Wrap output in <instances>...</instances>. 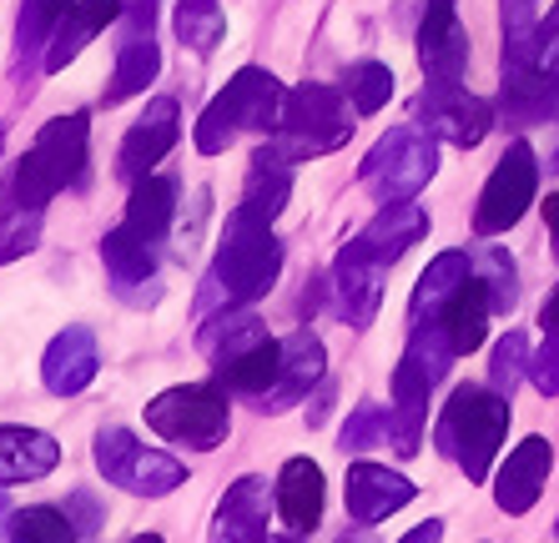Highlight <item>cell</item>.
<instances>
[{"instance_id":"1","label":"cell","mask_w":559,"mask_h":543,"mask_svg":"<svg viewBox=\"0 0 559 543\" xmlns=\"http://www.w3.org/2000/svg\"><path fill=\"white\" fill-rule=\"evenodd\" d=\"M277 272H283V242L273 237V221L237 202L227 227H222L217 262H212V272H207L202 312L207 307H248V302L267 298L277 282Z\"/></svg>"},{"instance_id":"2","label":"cell","mask_w":559,"mask_h":543,"mask_svg":"<svg viewBox=\"0 0 559 543\" xmlns=\"http://www.w3.org/2000/svg\"><path fill=\"white\" fill-rule=\"evenodd\" d=\"M86 152H92V117L86 111H66V117L46 121L36 146L15 161L11 181L0 186V202L46 212L56 192H71L86 181Z\"/></svg>"},{"instance_id":"3","label":"cell","mask_w":559,"mask_h":543,"mask_svg":"<svg viewBox=\"0 0 559 543\" xmlns=\"http://www.w3.org/2000/svg\"><path fill=\"white\" fill-rule=\"evenodd\" d=\"M509 402H514L509 393L479 388V383H464V388H454V398L443 402L439 423H433V448L443 458H454L468 483L489 479L499 443L509 433Z\"/></svg>"},{"instance_id":"4","label":"cell","mask_w":559,"mask_h":543,"mask_svg":"<svg viewBox=\"0 0 559 543\" xmlns=\"http://www.w3.org/2000/svg\"><path fill=\"white\" fill-rule=\"evenodd\" d=\"M283 101H287V90L273 71L242 65V71L227 81V90L212 96V106L202 111V121H197V152L222 156L237 142V131H277V121H283Z\"/></svg>"},{"instance_id":"5","label":"cell","mask_w":559,"mask_h":543,"mask_svg":"<svg viewBox=\"0 0 559 543\" xmlns=\"http://www.w3.org/2000/svg\"><path fill=\"white\" fill-rule=\"evenodd\" d=\"M439 171V136L424 126H393L383 131L368 156L358 161V181L373 202H414Z\"/></svg>"},{"instance_id":"6","label":"cell","mask_w":559,"mask_h":543,"mask_svg":"<svg viewBox=\"0 0 559 543\" xmlns=\"http://www.w3.org/2000/svg\"><path fill=\"white\" fill-rule=\"evenodd\" d=\"M146 427L156 438L177 443L192 452H212L227 443L233 427V408H227V388L222 383H177V388L156 393L146 402Z\"/></svg>"},{"instance_id":"7","label":"cell","mask_w":559,"mask_h":543,"mask_svg":"<svg viewBox=\"0 0 559 543\" xmlns=\"http://www.w3.org/2000/svg\"><path fill=\"white\" fill-rule=\"evenodd\" d=\"M348 106H353L348 90L318 86V81H308V86H298V90H287L283 121H277L273 142L283 146L293 161H312V156L338 152V146H348V136H353Z\"/></svg>"},{"instance_id":"8","label":"cell","mask_w":559,"mask_h":543,"mask_svg":"<svg viewBox=\"0 0 559 543\" xmlns=\"http://www.w3.org/2000/svg\"><path fill=\"white\" fill-rule=\"evenodd\" d=\"M92 458L106 483H117L131 498H167L187 483V468L162 448H146L127 427H102L92 443Z\"/></svg>"},{"instance_id":"9","label":"cell","mask_w":559,"mask_h":543,"mask_svg":"<svg viewBox=\"0 0 559 543\" xmlns=\"http://www.w3.org/2000/svg\"><path fill=\"white\" fill-rule=\"evenodd\" d=\"M534 192H539V161H534L530 142H514L499 156V167L489 171V181H484L479 207H474V232L504 237L509 227L530 212Z\"/></svg>"},{"instance_id":"10","label":"cell","mask_w":559,"mask_h":543,"mask_svg":"<svg viewBox=\"0 0 559 543\" xmlns=\"http://www.w3.org/2000/svg\"><path fill=\"white\" fill-rule=\"evenodd\" d=\"M162 71V51H156V0H127L121 5V40H117V65L106 81V106H121L131 96H142Z\"/></svg>"},{"instance_id":"11","label":"cell","mask_w":559,"mask_h":543,"mask_svg":"<svg viewBox=\"0 0 559 543\" xmlns=\"http://www.w3.org/2000/svg\"><path fill=\"white\" fill-rule=\"evenodd\" d=\"M414 121L424 131H433L449 146H479L495 126V106L468 96L464 86H424V96L414 101Z\"/></svg>"},{"instance_id":"12","label":"cell","mask_w":559,"mask_h":543,"mask_svg":"<svg viewBox=\"0 0 559 543\" xmlns=\"http://www.w3.org/2000/svg\"><path fill=\"white\" fill-rule=\"evenodd\" d=\"M102 262H106V287L127 307H156L162 302V267H156L152 242H142L127 227H111L102 237Z\"/></svg>"},{"instance_id":"13","label":"cell","mask_w":559,"mask_h":543,"mask_svg":"<svg viewBox=\"0 0 559 543\" xmlns=\"http://www.w3.org/2000/svg\"><path fill=\"white\" fill-rule=\"evenodd\" d=\"M383 277L389 267L378 257H368L358 242H348L328 272V298H333V312H338L348 327H368L378 317V302H383Z\"/></svg>"},{"instance_id":"14","label":"cell","mask_w":559,"mask_h":543,"mask_svg":"<svg viewBox=\"0 0 559 543\" xmlns=\"http://www.w3.org/2000/svg\"><path fill=\"white\" fill-rule=\"evenodd\" d=\"M418 65L429 86H459L468 71V36L459 26L454 0H429L418 15Z\"/></svg>"},{"instance_id":"15","label":"cell","mask_w":559,"mask_h":543,"mask_svg":"<svg viewBox=\"0 0 559 543\" xmlns=\"http://www.w3.org/2000/svg\"><path fill=\"white\" fill-rule=\"evenodd\" d=\"M182 136V111L171 96H156L146 101L142 121H131V131L121 136V152H117V177L121 181H142L146 171H156V161L177 146Z\"/></svg>"},{"instance_id":"16","label":"cell","mask_w":559,"mask_h":543,"mask_svg":"<svg viewBox=\"0 0 559 543\" xmlns=\"http://www.w3.org/2000/svg\"><path fill=\"white\" fill-rule=\"evenodd\" d=\"M273 514H277V488H267V479L248 473V479H237L233 488L222 493L212 539L217 543H262Z\"/></svg>"},{"instance_id":"17","label":"cell","mask_w":559,"mask_h":543,"mask_svg":"<svg viewBox=\"0 0 559 543\" xmlns=\"http://www.w3.org/2000/svg\"><path fill=\"white\" fill-rule=\"evenodd\" d=\"M414 483L404 473H393L383 463H353L348 479H343V504H348L353 523H383L389 514H399L404 504H414Z\"/></svg>"},{"instance_id":"18","label":"cell","mask_w":559,"mask_h":543,"mask_svg":"<svg viewBox=\"0 0 559 543\" xmlns=\"http://www.w3.org/2000/svg\"><path fill=\"white\" fill-rule=\"evenodd\" d=\"M96 367H102V348H96L92 327H66L51 337V348L40 358V383L56 398H76V393L92 388Z\"/></svg>"},{"instance_id":"19","label":"cell","mask_w":559,"mask_h":543,"mask_svg":"<svg viewBox=\"0 0 559 543\" xmlns=\"http://www.w3.org/2000/svg\"><path fill=\"white\" fill-rule=\"evenodd\" d=\"M549 468H555V448H549V438H524L520 448L504 458V468H499L495 479V504L504 508V514H530L534 504H539V493H545L549 483Z\"/></svg>"},{"instance_id":"20","label":"cell","mask_w":559,"mask_h":543,"mask_svg":"<svg viewBox=\"0 0 559 543\" xmlns=\"http://www.w3.org/2000/svg\"><path fill=\"white\" fill-rule=\"evenodd\" d=\"M323 383V342L312 327H293L283 337V367H277L273 393L258 402V413H283L293 402H302L312 388Z\"/></svg>"},{"instance_id":"21","label":"cell","mask_w":559,"mask_h":543,"mask_svg":"<svg viewBox=\"0 0 559 543\" xmlns=\"http://www.w3.org/2000/svg\"><path fill=\"white\" fill-rule=\"evenodd\" d=\"M277 518L287 523V533L293 539H308V533H318V523H323V468L312 463V458H287L283 473H277Z\"/></svg>"},{"instance_id":"22","label":"cell","mask_w":559,"mask_h":543,"mask_svg":"<svg viewBox=\"0 0 559 543\" xmlns=\"http://www.w3.org/2000/svg\"><path fill=\"white\" fill-rule=\"evenodd\" d=\"M121 5H127V0H71L66 15L56 21L51 40H46V71H51V76L66 71L111 21H121Z\"/></svg>"},{"instance_id":"23","label":"cell","mask_w":559,"mask_h":543,"mask_svg":"<svg viewBox=\"0 0 559 543\" xmlns=\"http://www.w3.org/2000/svg\"><path fill=\"white\" fill-rule=\"evenodd\" d=\"M424 237H429V212L418 207V202H389L353 242L364 246L368 257L383 262V267H393V262L404 257L408 246L424 242Z\"/></svg>"},{"instance_id":"24","label":"cell","mask_w":559,"mask_h":543,"mask_svg":"<svg viewBox=\"0 0 559 543\" xmlns=\"http://www.w3.org/2000/svg\"><path fill=\"white\" fill-rule=\"evenodd\" d=\"M56 463H61V443H56L51 433L0 423V488L46 479Z\"/></svg>"},{"instance_id":"25","label":"cell","mask_w":559,"mask_h":543,"mask_svg":"<svg viewBox=\"0 0 559 543\" xmlns=\"http://www.w3.org/2000/svg\"><path fill=\"white\" fill-rule=\"evenodd\" d=\"M293 167H298V161H293L277 142L258 146L248 161V181H242V207L267 217V221L283 217L287 196H293Z\"/></svg>"},{"instance_id":"26","label":"cell","mask_w":559,"mask_h":543,"mask_svg":"<svg viewBox=\"0 0 559 543\" xmlns=\"http://www.w3.org/2000/svg\"><path fill=\"white\" fill-rule=\"evenodd\" d=\"M474 277V267H468V252H439V257L429 262V272L418 277L414 298H408V323L424 327V323H439L443 307L459 298V287Z\"/></svg>"},{"instance_id":"27","label":"cell","mask_w":559,"mask_h":543,"mask_svg":"<svg viewBox=\"0 0 559 543\" xmlns=\"http://www.w3.org/2000/svg\"><path fill=\"white\" fill-rule=\"evenodd\" d=\"M277 367H283V342H277V337H262V342H252L248 352H237V358L217 362L212 373H217V383L227 393H237V398H252V408H258V402L273 393Z\"/></svg>"},{"instance_id":"28","label":"cell","mask_w":559,"mask_h":543,"mask_svg":"<svg viewBox=\"0 0 559 543\" xmlns=\"http://www.w3.org/2000/svg\"><path fill=\"white\" fill-rule=\"evenodd\" d=\"M171 217H177V181L162 177V171H146L142 181H131V202H127V232H136L142 242H162L171 232Z\"/></svg>"},{"instance_id":"29","label":"cell","mask_w":559,"mask_h":543,"mask_svg":"<svg viewBox=\"0 0 559 543\" xmlns=\"http://www.w3.org/2000/svg\"><path fill=\"white\" fill-rule=\"evenodd\" d=\"M489 317H495V302H489V287H484V277L474 272V277L459 287V298L443 307L439 327L449 333V342H454L459 358H468V352L484 348V337H489Z\"/></svg>"},{"instance_id":"30","label":"cell","mask_w":559,"mask_h":543,"mask_svg":"<svg viewBox=\"0 0 559 543\" xmlns=\"http://www.w3.org/2000/svg\"><path fill=\"white\" fill-rule=\"evenodd\" d=\"M171 26H177V40L192 56H212L222 46V36H227V11L217 0H177Z\"/></svg>"},{"instance_id":"31","label":"cell","mask_w":559,"mask_h":543,"mask_svg":"<svg viewBox=\"0 0 559 543\" xmlns=\"http://www.w3.org/2000/svg\"><path fill=\"white\" fill-rule=\"evenodd\" d=\"M343 90H348V101L358 117H373L393 96V71L383 61H353L348 71H343Z\"/></svg>"},{"instance_id":"32","label":"cell","mask_w":559,"mask_h":543,"mask_svg":"<svg viewBox=\"0 0 559 543\" xmlns=\"http://www.w3.org/2000/svg\"><path fill=\"white\" fill-rule=\"evenodd\" d=\"M5 533H11L15 543H71L76 539V523H71L66 508L40 504V508H21V514H11Z\"/></svg>"},{"instance_id":"33","label":"cell","mask_w":559,"mask_h":543,"mask_svg":"<svg viewBox=\"0 0 559 543\" xmlns=\"http://www.w3.org/2000/svg\"><path fill=\"white\" fill-rule=\"evenodd\" d=\"M40 221H46V212H36V207H11V202H0V262L26 257L31 246L40 242Z\"/></svg>"},{"instance_id":"34","label":"cell","mask_w":559,"mask_h":543,"mask_svg":"<svg viewBox=\"0 0 559 543\" xmlns=\"http://www.w3.org/2000/svg\"><path fill=\"white\" fill-rule=\"evenodd\" d=\"M378 443H393V408H378V402H364L358 413L343 423V452H368Z\"/></svg>"},{"instance_id":"35","label":"cell","mask_w":559,"mask_h":543,"mask_svg":"<svg viewBox=\"0 0 559 543\" xmlns=\"http://www.w3.org/2000/svg\"><path fill=\"white\" fill-rule=\"evenodd\" d=\"M524 373H530V342H524V333H504L495 342V358H489V388L514 398Z\"/></svg>"},{"instance_id":"36","label":"cell","mask_w":559,"mask_h":543,"mask_svg":"<svg viewBox=\"0 0 559 543\" xmlns=\"http://www.w3.org/2000/svg\"><path fill=\"white\" fill-rule=\"evenodd\" d=\"M479 277L484 287H489V302H495V312H514V302H520V272H514V257H509L504 246H489L479 257Z\"/></svg>"},{"instance_id":"37","label":"cell","mask_w":559,"mask_h":543,"mask_svg":"<svg viewBox=\"0 0 559 543\" xmlns=\"http://www.w3.org/2000/svg\"><path fill=\"white\" fill-rule=\"evenodd\" d=\"M66 5H71V0H26V5H21V26H15V36H21V56L51 40V31L66 15Z\"/></svg>"},{"instance_id":"38","label":"cell","mask_w":559,"mask_h":543,"mask_svg":"<svg viewBox=\"0 0 559 543\" xmlns=\"http://www.w3.org/2000/svg\"><path fill=\"white\" fill-rule=\"evenodd\" d=\"M530 383L545 398H559V333H545V348L530 358Z\"/></svg>"},{"instance_id":"39","label":"cell","mask_w":559,"mask_h":543,"mask_svg":"<svg viewBox=\"0 0 559 543\" xmlns=\"http://www.w3.org/2000/svg\"><path fill=\"white\" fill-rule=\"evenodd\" d=\"M66 514H71V523H76V539H92L96 529H102L106 518H102V508H96V498L92 493H71V498H66Z\"/></svg>"},{"instance_id":"40","label":"cell","mask_w":559,"mask_h":543,"mask_svg":"<svg viewBox=\"0 0 559 543\" xmlns=\"http://www.w3.org/2000/svg\"><path fill=\"white\" fill-rule=\"evenodd\" d=\"M539 71L559 81V5L549 11V21H539Z\"/></svg>"},{"instance_id":"41","label":"cell","mask_w":559,"mask_h":543,"mask_svg":"<svg viewBox=\"0 0 559 543\" xmlns=\"http://www.w3.org/2000/svg\"><path fill=\"white\" fill-rule=\"evenodd\" d=\"M539 327H545V333H559V282L545 298V307H539Z\"/></svg>"},{"instance_id":"42","label":"cell","mask_w":559,"mask_h":543,"mask_svg":"<svg viewBox=\"0 0 559 543\" xmlns=\"http://www.w3.org/2000/svg\"><path fill=\"white\" fill-rule=\"evenodd\" d=\"M328 398H333V388H328V383H318V398H312V413H308V423L318 427L328 418Z\"/></svg>"},{"instance_id":"43","label":"cell","mask_w":559,"mask_h":543,"mask_svg":"<svg viewBox=\"0 0 559 543\" xmlns=\"http://www.w3.org/2000/svg\"><path fill=\"white\" fill-rule=\"evenodd\" d=\"M545 227H549V237H555V257H559V192L545 202Z\"/></svg>"},{"instance_id":"44","label":"cell","mask_w":559,"mask_h":543,"mask_svg":"<svg viewBox=\"0 0 559 543\" xmlns=\"http://www.w3.org/2000/svg\"><path fill=\"white\" fill-rule=\"evenodd\" d=\"M433 539H443V523H439V518H429L424 529H414L404 543H433Z\"/></svg>"},{"instance_id":"45","label":"cell","mask_w":559,"mask_h":543,"mask_svg":"<svg viewBox=\"0 0 559 543\" xmlns=\"http://www.w3.org/2000/svg\"><path fill=\"white\" fill-rule=\"evenodd\" d=\"M5 523H11V504H5V488H0V533H5Z\"/></svg>"},{"instance_id":"46","label":"cell","mask_w":559,"mask_h":543,"mask_svg":"<svg viewBox=\"0 0 559 543\" xmlns=\"http://www.w3.org/2000/svg\"><path fill=\"white\" fill-rule=\"evenodd\" d=\"M0 152H5V131H0Z\"/></svg>"}]
</instances>
